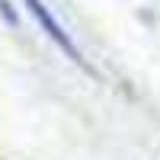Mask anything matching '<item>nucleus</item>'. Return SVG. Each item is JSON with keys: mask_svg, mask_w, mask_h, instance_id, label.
<instances>
[{"mask_svg": "<svg viewBox=\"0 0 160 160\" xmlns=\"http://www.w3.org/2000/svg\"><path fill=\"white\" fill-rule=\"evenodd\" d=\"M0 16H3L7 22H16V13H13V7H10V0H0Z\"/></svg>", "mask_w": 160, "mask_h": 160, "instance_id": "f03ea898", "label": "nucleus"}, {"mask_svg": "<svg viewBox=\"0 0 160 160\" xmlns=\"http://www.w3.org/2000/svg\"><path fill=\"white\" fill-rule=\"evenodd\" d=\"M22 3L29 7V13H32V16L38 19V26H42V29H45V35L51 38V42H55V45H58V48H61V51H64V55H68L71 61H77V64H83V68H87V61L80 58L77 45H74L71 38H68V32L61 29V22H55V16H51V13H48V7L42 3V0H22Z\"/></svg>", "mask_w": 160, "mask_h": 160, "instance_id": "f257e3e1", "label": "nucleus"}]
</instances>
